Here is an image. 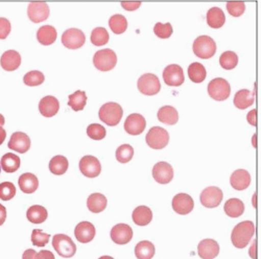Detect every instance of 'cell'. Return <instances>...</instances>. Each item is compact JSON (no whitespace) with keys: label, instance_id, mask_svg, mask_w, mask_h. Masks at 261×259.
I'll return each mask as SVG.
<instances>
[{"label":"cell","instance_id":"cell-52","mask_svg":"<svg viewBox=\"0 0 261 259\" xmlns=\"http://www.w3.org/2000/svg\"><path fill=\"white\" fill-rule=\"evenodd\" d=\"M7 220V209L4 205L0 204V226H3Z\"/></svg>","mask_w":261,"mask_h":259},{"label":"cell","instance_id":"cell-15","mask_svg":"<svg viewBox=\"0 0 261 259\" xmlns=\"http://www.w3.org/2000/svg\"><path fill=\"white\" fill-rule=\"evenodd\" d=\"M133 239V230L126 224H117L111 230V240L117 245H126Z\"/></svg>","mask_w":261,"mask_h":259},{"label":"cell","instance_id":"cell-32","mask_svg":"<svg viewBox=\"0 0 261 259\" xmlns=\"http://www.w3.org/2000/svg\"><path fill=\"white\" fill-rule=\"evenodd\" d=\"M224 210L229 218H239L245 212V204L239 199H230L226 202Z\"/></svg>","mask_w":261,"mask_h":259},{"label":"cell","instance_id":"cell-40","mask_svg":"<svg viewBox=\"0 0 261 259\" xmlns=\"http://www.w3.org/2000/svg\"><path fill=\"white\" fill-rule=\"evenodd\" d=\"M220 64L226 70L234 69L238 64V57L234 51H225L220 57Z\"/></svg>","mask_w":261,"mask_h":259},{"label":"cell","instance_id":"cell-22","mask_svg":"<svg viewBox=\"0 0 261 259\" xmlns=\"http://www.w3.org/2000/svg\"><path fill=\"white\" fill-rule=\"evenodd\" d=\"M231 186L236 190L247 189L251 184V176L245 169L235 170L230 178Z\"/></svg>","mask_w":261,"mask_h":259},{"label":"cell","instance_id":"cell-48","mask_svg":"<svg viewBox=\"0 0 261 259\" xmlns=\"http://www.w3.org/2000/svg\"><path fill=\"white\" fill-rule=\"evenodd\" d=\"M11 33V22L6 18H0V39L5 40Z\"/></svg>","mask_w":261,"mask_h":259},{"label":"cell","instance_id":"cell-6","mask_svg":"<svg viewBox=\"0 0 261 259\" xmlns=\"http://www.w3.org/2000/svg\"><path fill=\"white\" fill-rule=\"evenodd\" d=\"M231 93V88L229 83L222 77H217L212 80L208 85V94L209 96L217 101L226 100Z\"/></svg>","mask_w":261,"mask_h":259},{"label":"cell","instance_id":"cell-58","mask_svg":"<svg viewBox=\"0 0 261 259\" xmlns=\"http://www.w3.org/2000/svg\"><path fill=\"white\" fill-rule=\"evenodd\" d=\"M256 194H254V197H253V204H254V206H256Z\"/></svg>","mask_w":261,"mask_h":259},{"label":"cell","instance_id":"cell-9","mask_svg":"<svg viewBox=\"0 0 261 259\" xmlns=\"http://www.w3.org/2000/svg\"><path fill=\"white\" fill-rule=\"evenodd\" d=\"M86 42L85 34L77 29H69L62 35V43L69 49H79Z\"/></svg>","mask_w":261,"mask_h":259},{"label":"cell","instance_id":"cell-25","mask_svg":"<svg viewBox=\"0 0 261 259\" xmlns=\"http://www.w3.org/2000/svg\"><path fill=\"white\" fill-rule=\"evenodd\" d=\"M254 100H255V94L253 92H251L250 90L243 89V90H239L238 92H236L233 102L237 109L245 110L254 103Z\"/></svg>","mask_w":261,"mask_h":259},{"label":"cell","instance_id":"cell-50","mask_svg":"<svg viewBox=\"0 0 261 259\" xmlns=\"http://www.w3.org/2000/svg\"><path fill=\"white\" fill-rule=\"evenodd\" d=\"M121 6L126 11H135L141 6V3H122Z\"/></svg>","mask_w":261,"mask_h":259},{"label":"cell","instance_id":"cell-57","mask_svg":"<svg viewBox=\"0 0 261 259\" xmlns=\"http://www.w3.org/2000/svg\"><path fill=\"white\" fill-rule=\"evenodd\" d=\"M98 259H114V258H112V257H110V256H101V257L98 258Z\"/></svg>","mask_w":261,"mask_h":259},{"label":"cell","instance_id":"cell-39","mask_svg":"<svg viewBox=\"0 0 261 259\" xmlns=\"http://www.w3.org/2000/svg\"><path fill=\"white\" fill-rule=\"evenodd\" d=\"M109 33L105 28H96L91 33V42L95 46L106 45L109 42Z\"/></svg>","mask_w":261,"mask_h":259},{"label":"cell","instance_id":"cell-60","mask_svg":"<svg viewBox=\"0 0 261 259\" xmlns=\"http://www.w3.org/2000/svg\"><path fill=\"white\" fill-rule=\"evenodd\" d=\"M0 172H2V165H0Z\"/></svg>","mask_w":261,"mask_h":259},{"label":"cell","instance_id":"cell-7","mask_svg":"<svg viewBox=\"0 0 261 259\" xmlns=\"http://www.w3.org/2000/svg\"><path fill=\"white\" fill-rule=\"evenodd\" d=\"M146 143L154 149L164 148L169 141V134L165 128L161 126H153L146 134Z\"/></svg>","mask_w":261,"mask_h":259},{"label":"cell","instance_id":"cell-30","mask_svg":"<svg viewBox=\"0 0 261 259\" xmlns=\"http://www.w3.org/2000/svg\"><path fill=\"white\" fill-rule=\"evenodd\" d=\"M107 198L101 193H92L87 200V207L93 213H100L107 207Z\"/></svg>","mask_w":261,"mask_h":259},{"label":"cell","instance_id":"cell-43","mask_svg":"<svg viewBox=\"0 0 261 259\" xmlns=\"http://www.w3.org/2000/svg\"><path fill=\"white\" fill-rule=\"evenodd\" d=\"M87 134L93 140H101L106 137L107 131L102 125L98 123H92L87 127Z\"/></svg>","mask_w":261,"mask_h":259},{"label":"cell","instance_id":"cell-20","mask_svg":"<svg viewBox=\"0 0 261 259\" xmlns=\"http://www.w3.org/2000/svg\"><path fill=\"white\" fill-rule=\"evenodd\" d=\"M59 109L60 103L55 96H45L39 102V111L44 117H54L59 112Z\"/></svg>","mask_w":261,"mask_h":259},{"label":"cell","instance_id":"cell-54","mask_svg":"<svg viewBox=\"0 0 261 259\" xmlns=\"http://www.w3.org/2000/svg\"><path fill=\"white\" fill-rule=\"evenodd\" d=\"M6 138H7V132H6V130H5L3 126H0V145H2V144L4 143V141L6 140Z\"/></svg>","mask_w":261,"mask_h":259},{"label":"cell","instance_id":"cell-24","mask_svg":"<svg viewBox=\"0 0 261 259\" xmlns=\"http://www.w3.org/2000/svg\"><path fill=\"white\" fill-rule=\"evenodd\" d=\"M18 184L22 192L34 193L39 187V180L34 174L25 172V174H22L20 176L18 180Z\"/></svg>","mask_w":261,"mask_h":259},{"label":"cell","instance_id":"cell-16","mask_svg":"<svg viewBox=\"0 0 261 259\" xmlns=\"http://www.w3.org/2000/svg\"><path fill=\"white\" fill-rule=\"evenodd\" d=\"M9 148L19 154H24L31 147L30 137L22 132H15L9 141Z\"/></svg>","mask_w":261,"mask_h":259},{"label":"cell","instance_id":"cell-35","mask_svg":"<svg viewBox=\"0 0 261 259\" xmlns=\"http://www.w3.org/2000/svg\"><path fill=\"white\" fill-rule=\"evenodd\" d=\"M69 167L68 160L64 156H55L49 162V170L56 176H62Z\"/></svg>","mask_w":261,"mask_h":259},{"label":"cell","instance_id":"cell-8","mask_svg":"<svg viewBox=\"0 0 261 259\" xmlns=\"http://www.w3.org/2000/svg\"><path fill=\"white\" fill-rule=\"evenodd\" d=\"M138 90L144 95H156L161 90V84L157 75L153 73L143 74L137 83Z\"/></svg>","mask_w":261,"mask_h":259},{"label":"cell","instance_id":"cell-36","mask_svg":"<svg viewBox=\"0 0 261 259\" xmlns=\"http://www.w3.org/2000/svg\"><path fill=\"white\" fill-rule=\"evenodd\" d=\"M135 255L138 259H151L155 255V246L148 241H142L136 245Z\"/></svg>","mask_w":261,"mask_h":259},{"label":"cell","instance_id":"cell-49","mask_svg":"<svg viewBox=\"0 0 261 259\" xmlns=\"http://www.w3.org/2000/svg\"><path fill=\"white\" fill-rule=\"evenodd\" d=\"M36 259H55V255L48 250H43L37 253Z\"/></svg>","mask_w":261,"mask_h":259},{"label":"cell","instance_id":"cell-3","mask_svg":"<svg viewBox=\"0 0 261 259\" xmlns=\"http://www.w3.org/2000/svg\"><path fill=\"white\" fill-rule=\"evenodd\" d=\"M53 247L63 258H71L76 252V246L66 234H56L53 237Z\"/></svg>","mask_w":261,"mask_h":259},{"label":"cell","instance_id":"cell-23","mask_svg":"<svg viewBox=\"0 0 261 259\" xmlns=\"http://www.w3.org/2000/svg\"><path fill=\"white\" fill-rule=\"evenodd\" d=\"M2 67L7 71H14L21 65V56L16 50H7L0 58Z\"/></svg>","mask_w":261,"mask_h":259},{"label":"cell","instance_id":"cell-18","mask_svg":"<svg viewBox=\"0 0 261 259\" xmlns=\"http://www.w3.org/2000/svg\"><path fill=\"white\" fill-rule=\"evenodd\" d=\"M153 177L159 184H168L173 179V169L167 162H158L153 168Z\"/></svg>","mask_w":261,"mask_h":259},{"label":"cell","instance_id":"cell-42","mask_svg":"<svg viewBox=\"0 0 261 259\" xmlns=\"http://www.w3.org/2000/svg\"><path fill=\"white\" fill-rule=\"evenodd\" d=\"M44 81H45L44 74L38 70L30 71L23 77L24 84L30 86V87H36V86H40L41 84L44 83Z\"/></svg>","mask_w":261,"mask_h":259},{"label":"cell","instance_id":"cell-1","mask_svg":"<svg viewBox=\"0 0 261 259\" xmlns=\"http://www.w3.org/2000/svg\"><path fill=\"white\" fill-rule=\"evenodd\" d=\"M255 234V226L251 221H245L237 224L231 234V241L234 247L244 249L251 242Z\"/></svg>","mask_w":261,"mask_h":259},{"label":"cell","instance_id":"cell-51","mask_svg":"<svg viewBox=\"0 0 261 259\" xmlns=\"http://www.w3.org/2000/svg\"><path fill=\"white\" fill-rule=\"evenodd\" d=\"M256 114H257V110H256V109H254V110H252L251 112L248 113V117H247L248 122H249L251 125H253V126H256V124H257Z\"/></svg>","mask_w":261,"mask_h":259},{"label":"cell","instance_id":"cell-37","mask_svg":"<svg viewBox=\"0 0 261 259\" xmlns=\"http://www.w3.org/2000/svg\"><path fill=\"white\" fill-rule=\"evenodd\" d=\"M109 27H110L111 31L116 34V35H120L123 34L126 29H127V21L125 19L124 16L117 14V15H113L110 20H109Z\"/></svg>","mask_w":261,"mask_h":259},{"label":"cell","instance_id":"cell-19","mask_svg":"<svg viewBox=\"0 0 261 259\" xmlns=\"http://www.w3.org/2000/svg\"><path fill=\"white\" fill-rule=\"evenodd\" d=\"M95 227L90 222H81L74 229L75 239L82 243H90L95 236Z\"/></svg>","mask_w":261,"mask_h":259},{"label":"cell","instance_id":"cell-31","mask_svg":"<svg viewBox=\"0 0 261 259\" xmlns=\"http://www.w3.org/2000/svg\"><path fill=\"white\" fill-rule=\"evenodd\" d=\"M48 217L47 210L40 205H34L29 208L27 212L28 220L33 224H42L46 221Z\"/></svg>","mask_w":261,"mask_h":259},{"label":"cell","instance_id":"cell-29","mask_svg":"<svg viewBox=\"0 0 261 259\" xmlns=\"http://www.w3.org/2000/svg\"><path fill=\"white\" fill-rule=\"evenodd\" d=\"M226 22V16L222 9L212 8L207 13V23L212 29H221Z\"/></svg>","mask_w":261,"mask_h":259},{"label":"cell","instance_id":"cell-14","mask_svg":"<svg viewBox=\"0 0 261 259\" xmlns=\"http://www.w3.org/2000/svg\"><path fill=\"white\" fill-rule=\"evenodd\" d=\"M28 15L34 23H40L49 17V7L45 3H32L29 5Z\"/></svg>","mask_w":261,"mask_h":259},{"label":"cell","instance_id":"cell-11","mask_svg":"<svg viewBox=\"0 0 261 259\" xmlns=\"http://www.w3.org/2000/svg\"><path fill=\"white\" fill-rule=\"evenodd\" d=\"M201 204L206 208H215L223 201V191L221 188L210 186L203 190L200 197Z\"/></svg>","mask_w":261,"mask_h":259},{"label":"cell","instance_id":"cell-12","mask_svg":"<svg viewBox=\"0 0 261 259\" xmlns=\"http://www.w3.org/2000/svg\"><path fill=\"white\" fill-rule=\"evenodd\" d=\"M80 170L87 178H96L100 175L101 165L97 158L93 156H84L80 161Z\"/></svg>","mask_w":261,"mask_h":259},{"label":"cell","instance_id":"cell-17","mask_svg":"<svg viewBox=\"0 0 261 259\" xmlns=\"http://www.w3.org/2000/svg\"><path fill=\"white\" fill-rule=\"evenodd\" d=\"M194 207L193 199L187 193H179L172 199V209L178 214L185 215L192 211Z\"/></svg>","mask_w":261,"mask_h":259},{"label":"cell","instance_id":"cell-59","mask_svg":"<svg viewBox=\"0 0 261 259\" xmlns=\"http://www.w3.org/2000/svg\"><path fill=\"white\" fill-rule=\"evenodd\" d=\"M255 139H256V136H254V137H253V144H254V146H256V143H255Z\"/></svg>","mask_w":261,"mask_h":259},{"label":"cell","instance_id":"cell-38","mask_svg":"<svg viewBox=\"0 0 261 259\" xmlns=\"http://www.w3.org/2000/svg\"><path fill=\"white\" fill-rule=\"evenodd\" d=\"M68 98H69L68 106L71 107V109L73 111L84 110V108L86 107V103H87V96L84 91L77 90L73 94H70Z\"/></svg>","mask_w":261,"mask_h":259},{"label":"cell","instance_id":"cell-5","mask_svg":"<svg viewBox=\"0 0 261 259\" xmlns=\"http://www.w3.org/2000/svg\"><path fill=\"white\" fill-rule=\"evenodd\" d=\"M94 66L100 71H110L117 64V56L112 49H101L95 53L93 57Z\"/></svg>","mask_w":261,"mask_h":259},{"label":"cell","instance_id":"cell-27","mask_svg":"<svg viewBox=\"0 0 261 259\" xmlns=\"http://www.w3.org/2000/svg\"><path fill=\"white\" fill-rule=\"evenodd\" d=\"M133 222L137 226H146L153 220V212L146 206H139L134 209L132 214Z\"/></svg>","mask_w":261,"mask_h":259},{"label":"cell","instance_id":"cell-56","mask_svg":"<svg viewBox=\"0 0 261 259\" xmlns=\"http://www.w3.org/2000/svg\"><path fill=\"white\" fill-rule=\"evenodd\" d=\"M5 117L2 115V114H0V126H3L4 124H5Z\"/></svg>","mask_w":261,"mask_h":259},{"label":"cell","instance_id":"cell-45","mask_svg":"<svg viewBox=\"0 0 261 259\" xmlns=\"http://www.w3.org/2000/svg\"><path fill=\"white\" fill-rule=\"evenodd\" d=\"M50 235L43 233L40 229H35L32 233V244L36 247H44L49 242Z\"/></svg>","mask_w":261,"mask_h":259},{"label":"cell","instance_id":"cell-55","mask_svg":"<svg viewBox=\"0 0 261 259\" xmlns=\"http://www.w3.org/2000/svg\"><path fill=\"white\" fill-rule=\"evenodd\" d=\"M249 254H250V256H251L253 259H256V242H254L253 246L250 248Z\"/></svg>","mask_w":261,"mask_h":259},{"label":"cell","instance_id":"cell-13","mask_svg":"<svg viewBox=\"0 0 261 259\" xmlns=\"http://www.w3.org/2000/svg\"><path fill=\"white\" fill-rule=\"evenodd\" d=\"M146 126L145 118L138 113L130 114L126 117L124 122L125 132L129 135H140L143 133Z\"/></svg>","mask_w":261,"mask_h":259},{"label":"cell","instance_id":"cell-33","mask_svg":"<svg viewBox=\"0 0 261 259\" xmlns=\"http://www.w3.org/2000/svg\"><path fill=\"white\" fill-rule=\"evenodd\" d=\"M20 158L13 153L4 155L2 161H0L2 169H4L6 172H9V174H13V172L17 171L20 167Z\"/></svg>","mask_w":261,"mask_h":259},{"label":"cell","instance_id":"cell-26","mask_svg":"<svg viewBox=\"0 0 261 259\" xmlns=\"http://www.w3.org/2000/svg\"><path fill=\"white\" fill-rule=\"evenodd\" d=\"M157 118L159 121L165 124L173 125L178 122L179 114H178V111L173 107L164 106L161 108V109H159L157 113Z\"/></svg>","mask_w":261,"mask_h":259},{"label":"cell","instance_id":"cell-53","mask_svg":"<svg viewBox=\"0 0 261 259\" xmlns=\"http://www.w3.org/2000/svg\"><path fill=\"white\" fill-rule=\"evenodd\" d=\"M36 256L37 252L34 249H29L23 253L22 259H36Z\"/></svg>","mask_w":261,"mask_h":259},{"label":"cell","instance_id":"cell-4","mask_svg":"<svg viewBox=\"0 0 261 259\" xmlns=\"http://www.w3.org/2000/svg\"><path fill=\"white\" fill-rule=\"evenodd\" d=\"M192 49L197 57L208 60L215 55L216 44L214 40L209 36H201L194 40Z\"/></svg>","mask_w":261,"mask_h":259},{"label":"cell","instance_id":"cell-10","mask_svg":"<svg viewBox=\"0 0 261 259\" xmlns=\"http://www.w3.org/2000/svg\"><path fill=\"white\" fill-rule=\"evenodd\" d=\"M163 80L166 85L171 86V87H179V86L184 84L185 81L182 67L177 64L168 65L163 71Z\"/></svg>","mask_w":261,"mask_h":259},{"label":"cell","instance_id":"cell-46","mask_svg":"<svg viewBox=\"0 0 261 259\" xmlns=\"http://www.w3.org/2000/svg\"><path fill=\"white\" fill-rule=\"evenodd\" d=\"M172 32H173V30H172V27L170 23L162 24V23L158 22L154 28V33L160 39H168L172 35Z\"/></svg>","mask_w":261,"mask_h":259},{"label":"cell","instance_id":"cell-47","mask_svg":"<svg viewBox=\"0 0 261 259\" xmlns=\"http://www.w3.org/2000/svg\"><path fill=\"white\" fill-rule=\"evenodd\" d=\"M227 11L233 17H241L246 11V5L244 3H228Z\"/></svg>","mask_w":261,"mask_h":259},{"label":"cell","instance_id":"cell-28","mask_svg":"<svg viewBox=\"0 0 261 259\" xmlns=\"http://www.w3.org/2000/svg\"><path fill=\"white\" fill-rule=\"evenodd\" d=\"M58 37L57 30L53 25H43L37 33V39L42 45H51Z\"/></svg>","mask_w":261,"mask_h":259},{"label":"cell","instance_id":"cell-2","mask_svg":"<svg viewBox=\"0 0 261 259\" xmlns=\"http://www.w3.org/2000/svg\"><path fill=\"white\" fill-rule=\"evenodd\" d=\"M123 115V110L120 105L116 102H107L99 109V119L110 126L117 125Z\"/></svg>","mask_w":261,"mask_h":259},{"label":"cell","instance_id":"cell-44","mask_svg":"<svg viewBox=\"0 0 261 259\" xmlns=\"http://www.w3.org/2000/svg\"><path fill=\"white\" fill-rule=\"evenodd\" d=\"M16 196V187L11 182L0 184V200L10 201Z\"/></svg>","mask_w":261,"mask_h":259},{"label":"cell","instance_id":"cell-34","mask_svg":"<svg viewBox=\"0 0 261 259\" xmlns=\"http://www.w3.org/2000/svg\"><path fill=\"white\" fill-rule=\"evenodd\" d=\"M188 75H189V79L193 83L199 84V83H202L205 81V79L207 76V71H206V68L201 63L194 62L189 65Z\"/></svg>","mask_w":261,"mask_h":259},{"label":"cell","instance_id":"cell-21","mask_svg":"<svg viewBox=\"0 0 261 259\" xmlns=\"http://www.w3.org/2000/svg\"><path fill=\"white\" fill-rule=\"evenodd\" d=\"M198 253L202 259H214L220 253V246L213 240H204L198 246Z\"/></svg>","mask_w":261,"mask_h":259},{"label":"cell","instance_id":"cell-41","mask_svg":"<svg viewBox=\"0 0 261 259\" xmlns=\"http://www.w3.org/2000/svg\"><path fill=\"white\" fill-rule=\"evenodd\" d=\"M134 157V148L129 144H122L116 150V159L120 163H127Z\"/></svg>","mask_w":261,"mask_h":259}]
</instances>
